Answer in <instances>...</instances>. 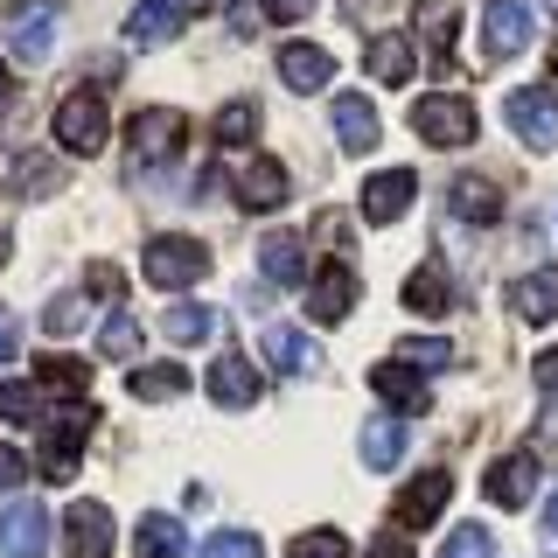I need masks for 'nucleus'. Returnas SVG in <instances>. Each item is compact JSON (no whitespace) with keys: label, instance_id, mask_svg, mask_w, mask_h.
Segmentation results:
<instances>
[{"label":"nucleus","instance_id":"f257e3e1","mask_svg":"<svg viewBox=\"0 0 558 558\" xmlns=\"http://www.w3.org/2000/svg\"><path fill=\"white\" fill-rule=\"evenodd\" d=\"M0 35L22 63H49L57 57V35H63V0H14L0 14Z\"/></svg>","mask_w":558,"mask_h":558},{"label":"nucleus","instance_id":"f03ea898","mask_svg":"<svg viewBox=\"0 0 558 558\" xmlns=\"http://www.w3.org/2000/svg\"><path fill=\"white\" fill-rule=\"evenodd\" d=\"M98 426V405H92V398H77V405H63L57 418H43V475L49 482H70V475H77V461H84V433H92Z\"/></svg>","mask_w":558,"mask_h":558},{"label":"nucleus","instance_id":"7ed1b4c3","mask_svg":"<svg viewBox=\"0 0 558 558\" xmlns=\"http://www.w3.org/2000/svg\"><path fill=\"white\" fill-rule=\"evenodd\" d=\"M140 272H147V287H161V293H189L196 279H209V244H196V238H154L147 258H140Z\"/></svg>","mask_w":558,"mask_h":558},{"label":"nucleus","instance_id":"20e7f679","mask_svg":"<svg viewBox=\"0 0 558 558\" xmlns=\"http://www.w3.org/2000/svg\"><path fill=\"white\" fill-rule=\"evenodd\" d=\"M502 126H510L531 154H551L558 147V92L551 84H523V92L502 98Z\"/></svg>","mask_w":558,"mask_h":558},{"label":"nucleus","instance_id":"39448f33","mask_svg":"<svg viewBox=\"0 0 558 558\" xmlns=\"http://www.w3.org/2000/svg\"><path fill=\"white\" fill-rule=\"evenodd\" d=\"M57 140H63V154H77V161H92V154L112 147V112H105V98L98 92H70L57 105Z\"/></svg>","mask_w":558,"mask_h":558},{"label":"nucleus","instance_id":"423d86ee","mask_svg":"<svg viewBox=\"0 0 558 558\" xmlns=\"http://www.w3.org/2000/svg\"><path fill=\"white\" fill-rule=\"evenodd\" d=\"M412 133L426 140V147H468V140H475V105L447 98V92H426L412 105Z\"/></svg>","mask_w":558,"mask_h":558},{"label":"nucleus","instance_id":"0eeeda50","mask_svg":"<svg viewBox=\"0 0 558 558\" xmlns=\"http://www.w3.org/2000/svg\"><path fill=\"white\" fill-rule=\"evenodd\" d=\"M531 35H537V22L523 0H488L482 8V63H510L517 49H531Z\"/></svg>","mask_w":558,"mask_h":558},{"label":"nucleus","instance_id":"6e6552de","mask_svg":"<svg viewBox=\"0 0 558 558\" xmlns=\"http://www.w3.org/2000/svg\"><path fill=\"white\" fill-rule=\"evenodd\" d=\"M231 189H238V209H252V217H266L293 196V174L272 161V154H252V161L231 168Z\"/></svg>","mask_w":558,"mask_h":558},{"label":"nucleus","instance_id":"1a4fd4ad","mask_svg":"<svg viewBox=\"0 0 558 558\" xmlns=\"http://www.w3.org/2000/svg\"><path fill=\"white\" fill-rule=\"evenodd\" d=\"M447 496H453V482H447V468H426V475H412L405 482V496L391 502V531H426V523H440L447 510Z\"/></svg>","mask_w":558,"mask_h":558},{"label":"nucleus","instance_id":"9d476101","mask_svg":"<svg viewBox=\"0 0 558 558\" xmlns=\"http://www.w3.org/2000/svg\"><path fill=\"white\" fill-rule=\"evenodd\" d=\"M112 537H119V523H112L105 502H70V517H63L70 558H112Z\"/></svg>","mask_w":558,"mask_h":558},{"label":"nucleus","instance_id":"9b49d317","mask_svg":"<svg viewBox=\"0 0 558 558\" xmlns=\"http://www.w3.org/2000/svg\"><path fill=\"white\" fill-rule=\"evenodd\" d=\"M182 112H140L133 126H126V147H133V161H147V168H161L182 154Z\"/></svg>","mask_w":558,"mask_h":558},{"label":"nucleus","instance_id":"f8f14e48","mask_svg":"<svg viewBox=\"0 0 558 558\" xmlns=\"http://www.w3.org/2000/svg\"><path fill=\"white\" fill-rule=\"evenodd\" d=\"M482 496L496 502V510H523V502L537 496V453H502L482 475Z\"/></svg>","mask_w":558,"mask_h":558},{"label":"nucleus","instance_id":"ddd939ff","mask_svg":"<svg viewBox=\"0 0 558 558\" xmlns=\"http://www.w3.org/2000/svg\"><path fill=\"white\" fill-rule=\"evenodd\" d=\"M412 196H418V174H412V168L371 174V182H363V223H398V217L412 209Z\"/></svg>","mask_w":558,"mask_h":558},{"label":"nucleus","instance_id":"4468645a","mask_svg":"<svg viewBox=\"0 0 558 558\" xmlns=\"http://www.w3.org/2000/svg\"><path fill=\"white\" fill-rule=\"evenodd\" d=\"M43 551H49L43 502H8L0 510V558H43Z\"/></svg>","mask_w":558,"mask_h":558},{"label":"nucleus","instance_id":"2eb2a0df","mask_svg":"<svg viewBox=\"0 0 558 558\" xmlns=\"http://www.w3.org/2000/svg\"><path fill=\"white\" fill-rule=\"evenodd\" d=\"M328 77H336V57H328L322 43H287L279 49V84H287V92H328Z\"/></svg>","mask_w":558,"mask_h":558},{"label":"nucleus","instance_id":"dca6fc26","mask_svg":"<svg viewBox=\"0 0 558 558\" xmlns=\"http://www.w3.org/2000/svg\"><path fill=\"white\" fill-rule=\"evenodd\" d=\"M209 398H217L223 412H244V405H258V371L238 356V349H223V356L209 363Z\"/></svg>","mask_w":558,"mask_h":558},{"label":"nucleus","instance_id":"f3484780","mask_svg":"<svg viewBox=\"0 0 558 558\" xmlns=\"http://www.w3.org/2000/svg\"><path fill=\"white\" fill-rule=\"evenodd\" d=\"M63 182H70V168L57 161V154H22V161L8 168V196L14 203H43V196H57Z\"/></svg>","mask_w":558,"mask_h":558},{"label":"nucleus","instance_id":"a211bd4d","mask_svg":"<svg viewBox=\"0 0 558 558\" xmlns=\"http://www.w3.org/2000/svg\"><path fill=\"white\" fill-rule=\"evenodd\" d=\"M258 349H266V363L279 377H307L314 371V336L307 328H293V322H272L266 336H258Z\"/></svg>","mask_w":558,"mask_h":558},{"label":"nucleus","instance_id":"6ab92c4d","mask_svg":"<svg viewBox=\"0 0 558 558\" xmlns=\"http://www.w3.org/2000/svg\"><path fill=\"white\" fill-rule=\"evenodd\" d=\"M356 307V279H349V266H328V272H314L307 279V322H342V314Z\"/></svg>","mask_w":558,"mask_h":558},{"label":"nucleus","instance_id":"aec40b11","mask_svg":"<svg viewBox=\"0 0 558 558\" xmlns=\"http://www.w3.org/2000/svg\"><path fill=\"white\" fill-rule=\"evenodd\" d=\"M371 391L384 398V405H398V412H426L433 405L426 377H418L412 363H377V371H371Z\"/></svg>","mask_w":558,"mask_h":558},{"label":"nucleus","instance_id":"412c9836","mask_svg":"<svg viewBox=\"0 0 558 558\" xmlns=\"http://www.w3.org/2000/svg\"><path fill=\"white\" fill-rule=\"evenodd\" d=\"M258 266H266L272 287H301L307 293V244L293 231H272L266 244H258Z\"/></svg>","mask_w":558,"mask_h":558},{"label":"nucleus","instance_id":"4be33fe9","mask_svg":"<svg viewBox=\"0 0 558 558\" xmlns=\"http://www.w3.org/2000/svg\"><path fill=\"white\" fill-rule=\"evenodd\" d=\"M336 140H342L349 154H371L377 140H384L377 105H371V98H356V92H342V98H336Z\"/></svg>","mask_w":558,"mask_h":558},{"label":"nucleus","instance_id":"5701e85b","mask_svg":"<svg viewBox=\"0 0 558 558\" xmlns=\"http://www.w3.org/2000/svg\"><path fill=\"white\" fill-rule=\"evenodd\" d=\"M447 209H453L461 223H496V217H502V189L488 182V174H461V182L447 189Z\"/></svg>","mask_w":558,"mask_h":558},{"label":"nucleus","instance_id":"b1692460","mask_svg":"<svg viewBox=\"0 0 558 558\" xmlns=\"http://www.w3.org/2000/svg\"><path fill=\"white\" fill-rule=\"evenodd\" d=\"M405 307H412V314H447V307H453V279H447L440 258H426V266L405 272Z\"/></svg>","mask_w":558,"mask_h":558},{"label":"nucleus","instance_id":"393cba45","mask_svg":"<svg viewBox=\"0 0 558 558\" xmlns=\"http://www.w3.org/2000/svg\"><path fill=\"white\" fill-rule=\"evenodd\" d=\"M371 77L377 84H405L412 70H418V49H412V35H371Z\"/></svg>","mask_w":558,"mask_h":558},{"label":"nucleus","instance_id":"a878e982","mask_svg":"<svg viewBox=\"0 0 558 558\" xmlns=\"http://www.w3.org/2000/svg\"><path fill=\"white\" fill-rule=\"evenodd\" d=\"M453 0H426L418 8V35H426V63L433 70H453Z\"/></svg>","mask_w":558,"mask_h":558},{"label":"nucleus","instance_id":"bb28decb","mask_svg":"<svg viewBox=\"0 0 558 558\" xmlns=\"http://www.w3.org/2000/svg\"><path fill=\"white\" fill-rule=\"evenodd\" d=\"M510 307H517V322H531V328H545L551 314H558V272H531V279H517V293H510Z\"/></svg>","mask_w":558,"mask_h":558},{"label":"nucleus","instance_id":"cd10ccee","mask_svg":"<svg viewBox=\"0 0 558 558\" xmlns=\"http://www.w3.org/2000/svg\"><path fill=\"white\" fill-rule=\"evenodd\" d=\"M356 447H363V468H398L405 461V426H398V418H371V426L356 433Z\"/></svg>","mask_w":558,"mask_h":558},{"label":"nucleus","instance_id":"c85d7f7f","mask_svg":"<svg viewBox=\"0 0 558 558\" xmlns=\"http://www.w3.org/2000/svg\"><path fill=\"white\" fill-rule=\"evenodd\" d=\"M35 384H49V391H63L70 405H77L84 384H92V363H84V356H63V349H49V356L35 363Z\"/></svg>","mask_w":558,"mask_h":558},{"label":"nucleus","instance_id":"c756f323","mask_svg":"<svg viewBox=\"0 0 558 558\" xmlns=\"http://www.w3.org/2000/svg\"><path fill=\"white\" fill-rule=\"evenodd\" d=\"M161 336H168L174 349H196V342L217 336V314L196 307V301H174V307H168V322H161Z\"/></svg>","mask_w":558,"mask_h":558},{"label":"nucleus","instance_id":"7c9ffc66","mask_svg":"<svg viewBox=\"0 0 558 558\" xmlns=\"http://www.w3.org/2000/svg\"><path fill=\"white\" fill-rule=\"evenodd\" d=\"M140 342H147V336H140L133 307H112V314H105V328H98V356H105V363H133Z\"/></svg>","mask_w":558,"mask_h":558},{"label":"nucleus","instance_id":"2f4dec72","mask_svg":"<svg viewBox=\"0 0 558 558\" xmlns=\"http://www.w3.org/2000/svg\"><path fill=\"white\" fill-rule=\"evenodd\" d=\"M189 391V371L182 363H147V371H133V398L140 405H168V398Z\"/></svg>","mask_w":558,"mask_h":558},{"label":"nucleus","instance_id":"473e14b6","mask_svg":"<svg viewBox=\"0 0 558 558\" xmlns=\"http://www.w3.org/2000/svg\"><path fill=\"white\" fill-rule=\"evenodd\" d=\"M133 551L140 558H182V523L174 517H140L133 523Z\"/></svg>","mask_w":558,"mask_h":558},{"label":"nucleus","instance_id":"72a5a7b5","mask_svg":"<svg viewBox=\"0 0 558 558\" xmlns=\"http://www.w3.org/2000/svg\"><path fill=\"white\" fill-rule=\"evenodd\" d=\"M174 28H182V14H174L168 0H147V8L126 14V43H168Z\"/></svg>","mask_w":558,"mask_h":558},{"label":"nucleus","instance_id":"f704fd0d","mask_svg":"<svg viewBox=\"0 0 558 558\" xmlns=\"http://www.w3.org/2000/svg\"><path fill=\"white\" fill-rule=\"evenodd\" d=\"M252 133H258V105L252 98H238V105H223V112H217V140H223V147H244Z\"/></svg>","mask_w":558,"mask_h":558},{"label":"nucleus","instance_id":"c9c22d12","mask_svg":"<svg viewBox=\"0 0 558 558\" xmlns=\"http://www.w3.org/2000/svg\"><path fill=\"white\" fill-rule=\"evenodd\" d=\"M398 363H412V371H447V363H453V342H440V336H405Z\"/></svg>","mask_w":558,"mask_h":558},{"label":"nucleus","instance_id":"e433bc0d","mask_svg":"<svg viewBox=\"0 0 558 558\" xmlns=\"http://www.w3.org/2000/svg\"><path fill=\"white\" fill-rule=\"evenodd\" d=\"M440 558H496V537H488V523H461V531H447Z\"/></svg>","mask_w":558,"mask_h":558},{"label":"nucleus","instance_id":"4c0bfd02","mask_svg":"<svg viewBox=\"0 0 558 558\" xmlns=\"http://www.w3.org/2000/svg\"><path fill=\"white\" fill-rule=\"evenodd\" d=\"M0 418H14V426L43 418V398H35V384H8V377H0Z\"/></svg>","mask_w":558,"mask_h":558},{"label":"nucleus","instance_id":"58836bf2","mask_svg":"<svg viewBox=\"0 0 558 558\" xmlns=\"http://www.w3.org/2000/svg\"><path fill=\"white\" fill-rule=\"evenodd\" d=\"M203 558H266V545H258L252 531H217V537L203 545Z\"/></svg>","mask_w":558,"mask_h":558},{"label":"nucleus","instance_id":"ea45409f","mask_svg":"<svg viewBox=\"0 0 558 558\" xmlns=\"http://www.w3.org/2000/svg\"><path fill=\"white\" fill-rule=\"evenodd\" d=\"M77 322H84V293H57V301L43 307V328H49V336H70Z\"/></svg>","mask_w":558,"mask_h":558},{"label":"nucleus","instance_id":"a19ab883","mask_svg":"<svg viewBox=\"0 0 558 558\" xmlns=\"http://www.w3.org/2000/svg\"><path fill=\"white\" fill-rule=\"evenodd\" d=\"M293 558H349V545H342V531H301Z\"/></svg>","mask_w":558,"mask_h":558},{"label":"nucleus","instance_id":"79ce46f5","mask_svg":"<svg viewBox=\"0 0 558 558\" xmlns=\"http://www.w3.org/2000/svg\"><path fill=\"white\" fill-rule=\"evenodd\" d=\"M307 8H314V0H258V14H266V22H301Z\"/></svg>","mask_w":558,"mask_h":558},{"label":"nucleus","instance_id":"37998d69","mask_svg":"<svg viewBox=\"0 0 558 558\" xmlns=\"http://www.w3.org/2000/svg\"><path fill=\"white\" fill-rule=\"evenodd\" d=\"M363 558H412V537H405V531H384V537H377V545L363 551Z\"/></svg>","mask_w":558,"mask_h":558},{"label":"nucleus","instance_id":"c03bdc74","mask_svg":"<svg viewBox=\"0 0 558 558\" xmlns=\"http://www.w3.org/2000/svg\"><path fill=\"white\" fill-rule=\"evenodd\" d=\"M22 475H28V461H22V453H14V447H0V496H8V488L22 482Z\"/></svg>","mask_w":558,"mask_h":558},{"label":"nucleus","instance_id":"a18cd8bd","mask_svg":"<svg viewBox=\"0 0 558 558\" xmlns=\"http://www.w3.org/2000/svg\"><path fill=\"white\" fill-rule=\"evenodd\" d=\"M14 349H22V322L0 307V363H14Z\"/></svg>","mask_w":558,"mask_h":558},{"label":"nucleus","instance_id":"49530a36","mask_svg":"<svg viewBox=\"0 0 558 558\" xmlns=\"http://www.w3.org/2000/svg\"><path fill=\"white\" fill-rule=\"evenodd\" d=\"M537 391H545V398H558V349H545V356H537Z\"/></svg>","mask_w":558,"mask_h":558},{"label":"nucleus","instance_id":"de8ad7c7","mask_svg":"<svg viewBox=\"0 0 558 558\" xmlns=\"http://www.w3.org/2000/svg\"><path fill=\"white\" fill-rule=\"evenodd\" d=\"M84 287H92V293H119V266H105V258H98V266L84 272Z\"/></svg>","mask_w":558,"mask_h":558},{"label":"nucleus","instance_id":"09e8293b","mask_svg":"<svg viewBox=\"0 0 558 558\" xmlns=\"http://www.w3.org/2000/svg\"><path fill=\"white\" fill-rule=\"evenodd\" d=\"M545 545H551V558H558V496L545 502Z\"/></svg>","mask_w":558,"mask_h":558},{"label":"nucleus","instance_id":"8fccbe9b","mask_svg":"<svg viewBox=\"0 0 558 558\" xmlns=\"http://www.w3.org/2000/svg\"><path fill=\"white\" fill-rule=\"evenodd\" d=\"M8 244H14V238H8V231H0V266H8Z\"/></svg>","mask_w":558,"mask_h":558},{"label":"nucleus","instance_id":"3c124183","mask_svg":"<svg viewBox=\"0 0 558 558\" xmlns=\"http://www.w3.org/2000/svg\"><path fill=\"white\" fill-rule=\"evenodd\" d=\"M0 98H8V63H0Z\"/></svg>","mask_w":558,"mask_h":558},{"label":"nucleus","instance_id":"603ef678","mask_svg":"<svg viewBox=\"0 0 558 558\" xmlns=\"http://www.w3.org/2000/svg\"><path fill=\"white\" fill-rule=\"evenodd\" d=\"M168 8H174V14H182V8H196V0H168Z\"/></svg>","mask_w":558,"mask_h":558},{"label":"nucleus","instance_id":"864d4df0","mask_svg":"<svg viewBox=\"0 0 558 558\" xmlns=\"http://www.w3.org/2000/svg\"><path fill=\"white\" fill-rule=\"evenodd\" d=\"M545 8H551V14H558V0H545Z\"/></svg>","mask_w":558,"mask_h":558}]
</instances>
